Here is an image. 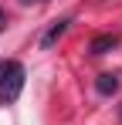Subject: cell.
I'll return each instance as SVG.
<instances>
[{"label": "cell", "mask_w": 122, "mask_h": 125, "mask_svg": "<svg viewBox=\"0 0 122 125\" xmlns=\"http://www.w3.org/2000/svg\"><path fill=\"white\" fill-rule=\"evenodd\" d=\"M24 78H27V71H24L20 61H3L0 64V105H14L20 98Z\"/></svg>", "instance_id": "6da1fadb"}, {"label": "cell", "mask_w": 122, "mask_h": 125, "mask_svg": "<svg viewBox=\"0 0 122 125\" xmlns=\"http://www.w3.org/2000/svg\"><path fill=\"white\" fill-rule=\"evenodd\" d=\"M68 17H64V21H54L51 24V27H48V31H44V37H41V51H51V47H54V44L61 41V37H64V31H68Z\"/></svg>", "instance_id": "7a4b0ae2"}, {"label": "cell", "mask_w": 122, "mask_h": 125, "mask_svg": "<svg viewBox=\"0 0 122 125\" xmlns=\"http://www.w3.org/2000/svg\"><path fill=\"white\" fill-rule=\"evenodd\" d=\"M115 44H119V37H115V34H98V37H92L88 51H92V54H109Z\"/></svg>", "instance_id": "3957f363"}, {"label": "cell", "mask_w": 122, "mask_h": 125, "mask_svg": "<svg viewBox=\"0 0 122 125\" xmlns=\"http://www.w3.org/2000/svg\"><path fill=\"white\" fill-rule=\"evenodd\" d=\"M95 91H98V95H115V91H119V78H115V74H98Z\"/></svg>", "instance_id": "277c9868"}, {"label": "cell", "mask_w": 122, "mask_h": 125, "mask_svg": "<svg viewBox=\"0 0 122 125\" xmlns=\"http://www.w3.org/2000/svg\"><path fill=\"white\" fill-rule=\"evenodd\" d=\"M3 27H7V14L0 10V31H3Z\"/></svg>", "instance_id": "5b68a950"}, {"label": "cell", "mask_w": 122, "mask_h": 125, "mask_svg": "<svg viewBox=\"0 0 122 125\" xmlns=\"http://www.w3.org/2000/svg\"><path fill=\"white\" fill-rule=\"evenodd\" d=\"M20 3H44V0H20Z\"/></svg>", "instance_id": "8992f818"}]
</instances>
